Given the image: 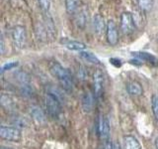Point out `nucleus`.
Here are the masks:
<instances>
[{
    "label": "nucleus",
    "mask_w": 158,
    "mask_h": 149,
    "mask_svg": "<svg viewBox=\"0 0 158 149\" xmlns=\"http://www.w3.org/2000/svg\"><path fill=\"white\" fill-rule=\"evenodd\" d=\"M94 106V97L90 92H87L83 94L82 97V107L85 112H90Z\"/></svg>",
    "instance_id": "nucleus-13"
},
{
    "label": "nucleus",
    "mask_w": 158,
    "mask_h": 149,
    "mask_svg": "<svg viewBox=\"0 0 158 149\" xmlns=\"http://www.w3.org/2000/svg\"><path fill=\"white\" fill-rule=\"evenodd\" d=\"M114 149H121V147L118 143H114Z\"/></svg>",
    "instance_id": "nucleus-29"
},
{
    "label": "nucleus",
    "mask_w": 158,
    "mask_h": 149,
    "mask_svg": "<svg viewBox=\"0 0 158 149\" xmlns=\"http://www.w3.org/2000/svg\"><path fill=\"white\" fill-rule=\"evenodd\" d=\"M106 36H107V41L111 46H116L118 44V27L114 20H109L107 23Z\"/></svg>",
    "instance_id": "nucleus-6"
},
{
    "label": "nucleus",
    "mask_w": 158,
    "mask_h": 149,
    "mask_svg": "<svg viewBox=\"0 0 158 149\" xmlns=\"http://www.w3.org/2000/svg\"><path fill=\"white\" fill-rule=\"evenodd\" d=\"M1 46H0V48H1V54L4 53V40H3V37L1 36Z\"/></svg>",
    "instance_id": "nucleus-28"
},
{
    "label": "nucleus",
    "mask_w": 158,
    "mask_h": 149,
    "mask_svg": "<svg viewBox=\"0 0 158 149\" xmlns=\"http://www.w3.org/2000/svg\"><path fill=\"white\" fill-rule=\"evenodd\" d=\"M136 2L143 11H149L153 6V0H136Z\"/></svg>",
    "instance_id": "nucleus-20"
},
{
    "label": "nucleus",
    "mask_w": 158,
    "mask_h": 149,
    "mask_svg": "<svg viewBox=\"0 0 158 149\" xmlns=\"http://www.w3.org/2000/svg\"><path fill=\"white\" fill-rule=\"evenodd\" d=\"M17 66H18V62H9L4 64L1 68V74H3L5 71H8V70H12L14 68H16Z\"/></svg>",
    "instance_id": "nucleus-24"
},
{
    "label": "nucleus",
    "mask_w": 158,
    "mask_h": 149,
    "mask_svg": "<svg viewBox=\"0 0 158 149\" xmlns=\"http://www.w3.org/2000/svg\"><path fill=\"white\" fill-rule=\"evenodd\" d=\"M12 39L15 47L17 49H23L26 46L27 42V32L26 28L21 25L15 26L12 31Z\"/></svg>",
    "instance_id": "nucleus-4"
},
{
    "label": "nucleus",
    "mask_w": 158,
    "mask_h": 149,
    "mask_svg": "<svg viewBox=\"0 0 158 149\" xmlns=\"http://www.w3.org/2000/svg\"><path fill=\"white\" fill-rule=\"evenodd\" d=\"M155 148L158 149V136H157L156 139H155Z\"/></svg>",
    "instance_id": "nucleus-30"
},
{
    "label": "nucleus",
    "mask_w": 158,
    "mask_h": 149,
    "mask_svg": "<svg viewBox=\"0 0 158 149\" xmlns=\"http://www.w3.org/2000/svg\"><path fill=\"white\" fill-rule=\"evenodd\" d=\"M38 2L44 11H48L51 6V0H38Z\"/></svg>",
    "instance_id": "nucleus-26"
},
{
    "label": "nucleus",
    "mask_w": 158,
    "mask_h": 149,
    "mask_svg": "<svg viewBox=\"0 0 158 149\" xmlns=\"http://www.w3.org/2000/svg\"><path fill=\"white\" fill-rule=\"evenodd\" d=\"M15 76H16L17 81L21 84H30V77L26 72H24V71L17 72Z\"/></svg>",
    "instance_id": "nucleus-19"
},
{
    "label": "nucleus",
    "mask_w": 158,
    "mask_h": 149,
    "mask_svg": "<svg viewBox=\"0 0 158 149\" xmlns=\"http://www.w3.org/2000/svg\"><path fill=\"white\" fill-rule=\"evenodd\" d=\"M120 27L123 34L128 35L135 31V22H133V17L130 12H123L121 15L120 20Z\"/></svg>",
    "instance_id": "nucleus-5"
},
{
    "label": "nucleus",
    "mask_w": 158,
    "mask_h": 149,
    "mask_svg": "<svg viewBox=\"0 0 158 149\" xmlns=\"http://www.w3.org/2000/svg\"><path fill=\"white\" fill-rule=\"evenodd\" d=\"M20 91H21V93L25 97H32L33 96V88L31 86H30V84H21Z\"/></svg>",
    "instance_id": "nucleus-23"
},
{
    "label": "nucleus",
    "mask_w": 158,
    "mask_h": 149,
    "mask_svg": "<svg viewBox=\"0 0 158 149\" xmlns=\"http://www.w3.org/2000/svg\"><path fill=\"white\" fill-rule=\"evenodd\" d=\"M80 4V0H65V9L69 14H73Z\"/></svg>",
    "instance_id": "nucleus-17"
},
{
    "label": "nucleus",
    "mask_w": 158,
    "mask_h": 149,
    "mask_svg": "<svg viewBox=\"0 0 158 149\" xmlns=\"http://www.w3.org/2000/svg\"><path fill=\"white\" fill-rule=\"evenodd\" d=\"M0 137L6 141L19 142L22 138V134L17 127L2 125L0 127Z\"/></svg>",
    "instance_id": "nucleus-3"
},
{
    "label": "nucleus",
    "mask_w": 158,
    "mask_h": 149,
    "mask_svg": "<svg viewBox=\"0 0 158 149\" xmlns=\"http://www.w3.org/2000/svg\"><path fill=\"white\" fill-rule=\"evenodd\" d=\"M93 29L97 34H101L103 31L107 28V25L105 23V20L101 16L100 14H95V16L93 17Z\"/></svg>",
    "instance_id": "nucleus-11"
},
{
    "label": "nucleus",
    "mask_w": 158,
    "mask_h": 149,
    "mask_svg": "<svg viewBox=\"0 0 158 149\" xmlns=\"http://www.w3.org/2000/svg\"><path fill=\"white\" fill-rule=\"evenodd\" d=\"M46 107L48 115L52 118H57L61 113V104L59 98L54 94L48 93L46 96Z\"/></svg>",
    "instance_id": "nucleus-2"
},
{
    "label": "nucleus",
    "mask_w": 158,
    "mask_h": 149,
    "mask_svg": "<svg viewBox=\"0 0 158 149\" xmlns=\"http://www.w3.org/2000/svg\"><path fill=\"white\" fill-rule=\"evenodd\" d=\"M61 43L67 49L72 50V51L81 52V51H85V50H86V45L84 44V43H82V42H79V41H74V40L63 39V40H61Z\"/></svg>",
    "instance_id": "nucleus-9"
},
{
    "label": "nucleus",
    "mask_w": 158,
    "mask_h": 149,
    "mask_svg": "<svg viewBox=\"0 0 158 149\" xmlns=\"http://www.w3.org/2000/svg\"><path fill=\"white\" fill-rule=\"evenodd\" d=\"M151 107H152V112L153 115L158 120V96L157 94H152L151 97Z\"/></svg>",
    "instance_id": "nucleus-21"
},
{
    "label": "nucleus",
    "mask_w": 158,
    "mask_h": 149,
    "mask_svg": "<svg viewBox=\"0 0 158 149\" xmlns=\"http://www.w3.org/2000/svg\"><path fill=\"white\" fill-rule=\"evenodd\" d=\"M0 103H1L2 107H4L6 111H14L15 108H16V103L14 102L13 98L8 96V94H5L2 93L1 94V97H0Z\"/></svg>",
    "instance_id": "nucleus-14"
},
{
    "label": "nucleus",
    "mask_w": 158,
    "mask_h": 149,
    "mask_svg": "<svg viewBox=\"0 0 158 149\" xmlns=\"http://www.w3.org/2000/svg\"><path fill=\"white\" fill-rule=\"evenodd\" d=\"M30 113H31V116L33 117V119L38 123H44L47 120L46 114L42 111L41 107L34 106L30 109Z\"/></svg>",
    "instance_id": "nucleus-10"
},
{
    "label": "nucleus",
    "mask_w": 158,
    "mask_h": 149,
    "mask_svg": "<svg viewBox=\"0 0 158 149\" xmlns=\"http://www.w3.org/2000/svg\"><path fill=\"white\" fill-rule=\"evenodd\" d=\"M80 54V57L82 59H84L85 61L89 62V63H92V64H96V65H99L100 64V60H99L95 55L93 53L89 52V51H81L79 52Z\"/></svg>",
    "instance_id": "nucleus-16"
},
{
    "label": "nucleus",
    "mask_w": 158,
    "mask_h": 149,
    "mask_svg": "<svg viewBox=\"0 0 158 149\" xmlns=\"http://www.w3.org/2000/svg\"><path fill=\"white\" fill-rule=\"evenodd\" d=\"M123 146L125 149H141L139 141L132 135L123 136Z\"/></svg>",
    "instance_id": "nucleus-15"
},
{
    "label": "nucleus",
    "mask_w": 158,
    "mask_h": 149,
    "mask_svg": "<svg viewBox=\"0 0 158 149\" xmlns=\"http://www.w3.org/2000/svg\"><path fill=\"white\" fill-rule=\"evenodd\" d=\"M127 92L131 96H135V97H138L141 96L143 93V88L140 83H138L137 81H131L127 84Z\"/></svg>",
    "instance_id": "nucleus-12"
},
{
    "label": "nucleus",
    "mask_w": 158,
    "mask_h": 149,
    "mask_svg": "<svg viewBox=\"0 0 158 149\" xmlns=\"http://www.w3.org/2000/svg\"><path fill=\"white\" fill-rule=\"evenodd\" d=\"M87 18H88V15L84 12V11H81L80 14L77 16V19H76V23L78 25V27L80 28H83L85 26L86 24V21H87Z\"/></svg>",
    "instance_id": "nucleus-22"
},
{
    "label": "nucleus",
    "mask_w": 158,
    "mask_h": 149,
    "mask_svg": "<svg viewBox=\"0 0 158 149\" xmlns=\"http://www.w3.org/2000/svg\"><path fill=\"white\" fill-rule=\"evenodd\" d=\"M2 149H11V148H6V147H2Z\"/></svg>",
    "instance_id": "nucleus-31"
},
{
    "label": "nucleus",
    "mask_w": 158,
    "mask_h": 149,
    "mask_svg": "<svg viewBox=\"0 0 158 149\" xmlns=\"http://www.w3.org/2000/svg\"><path fill=\"white\" fill-rule=\"evenodd\" d=\"M94 93L97 99H100L103 94L104 88V76L101 71H96L94 74Z\"/></svg>",
    "instance_id": "nucleus-8"
},
{
    "label": "nucleus",
    "mask_w": 158,
    "mask_h": 149,
    "mask_svg": "<svg viewBox=\"0 0 158 149\" xmlns=\"http://www.w3.org/2000/svg\"><path fill=\"white\" fill-rule=\"evenodd\" d=\"M110 131H111V128H110V121L107 117H103L100 116L98 120V132H99V135L102 139L104 140L108 141L109 140V137H110Z\"/></svg>",
    "instance_id": "nucleus-7"
},
{
    "label": "nucleus",
    "mask_w": 158,
    "mask_h": 149,
    "mask_svg": "<svg viewBox=\"0 0 158 149\" xmlns=\"http://www.w3.org/2000/svg\"><path fill=\"white\" fill-rule=\"evenodd\" d=\"M104 149H114V143L111 140L106 141L105 146H104Z\"/></svg>",
    "instance_id": "nucleus-27"
},
{
    "label": "nucleus",
    "mask_w": 158,
    "mask_h": 149,
    "mask_svg": "<svg viewBox=\"0 0 158 149\" xmlns=\"http://www.w3.org/2000/svg\"><path fill=\"white\" fill-rule=\"evenodd\" d=\"M132 55L135 57L142 60V61H145V62H148V63H154L155 62V57L152 56L151 54L140 52V53H132Z\"/></svg>",
    "instance_id": "nucleus-18"
},
{
    "label": "nucleus",
    "mask_w": 158,
    "mask_h": 149,
    "mask_svg": "<svg viewBox=\"0 0 158 149\" xmlns=\"http://www.w3.org/2000/svg\"><path fill=\"white\" fill-rule=\"evenodd\" d=\"M13 124L15 125H17V128L18 127H25L27 125V122L25 119H23L22 117H14V120H13Z\"/></svg>",
    "instance_id": "nucleus-25"
},
{
    "label": "nucleus",
    "mask_w": 158,
    "mask_h": 149,
    "mask_svg": "<svg viewBox=\"0 0 158 149\" xmlns=\"http://www.w3.org/2000/svg\"><path fill=\"white\" fill-rule=\"evenodd\" d=\"M49 72L52 76L57 79V82L61 86V88L66 92H71L73 88V78L71 73L68 71L67 69L63 68L60 64L53 63L51 68H49Z\"/></svg>",
    "instance_id": "nucleus-1"
}]
</instances>
